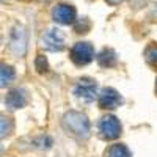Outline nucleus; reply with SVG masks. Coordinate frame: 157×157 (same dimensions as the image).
I'll return each mask as SVG.
<instances>
[{
	"mask_svg": "<svg viewBox=\"0 0 157 157\" xmlns=\"http://www.w3.org/2000/svg\"><path fill=\"white\" fill-rule=\"evenodd\" d=\"M143 57H145V61H146L148 66L157 69V43L155 41H151L145 47V50H143Z\"/></svg>",
	"mask_w": 157,
	"mask_h": 157,
	"instance_id": "11",
	"label": "nucleus"
},
{
	"mask_svg": "<svg viewBox=\"0 0 157 157\" xmlns=\"http://www.w3.org/2000/svg\"><path fill=\"white\" fill-rule=\"evenodd\" d=\"M61 127L72 137H77L80 140H86L91 134V124L85 113L69 110L61 118Z\"/></svg>",
	"mask_w": 157,
	"mask_h": 157,
	"instance_id": "1",
	"label": "nucleus"
},
{
	"mask_svg": "<svg viewBox=\"0 0 157 157\" xmlns=\"http://www.w3.org/2000/svg\"><path fill=\"white\" fill-rule=\"evenodd\" d=\"M155 90H157V83H155Z\"/></svg>",
	"mask_w": 157,
	"mask_h": 157,
	"instance_id": "22",
	"label": "nucleus"
},
{
	"mask_svg": "<svg viewBox=\"0 0 157 157\" xmlns=\"http://www.w3.org/2000/svg\"><path fill=\"white\" fill-rule=\"evenodd\" d=\"M94 46L90 41H77L69 50V58L75 66H85L94 60Z\"/></svg>",
	"mask_w": 157,
	"mask_h": 157,
	"instance_id": "4",
	"label": "nucleus"
},
{
	"mask_svg": "<svg viewBox=\"0 0 157 157\" xmlns=\"http://www.w3.org/2000/svg\"><path fill=\"white\" fill-rule=\"evenodd\" d=\"M43 2H46V3H49V2H50V0H43Z\"/></svg>",
	"mask_w": 157,
	"mask_h": 157,
	"instance_id": "21",
	"label": "nucleus"
},
{
	"mask_svg": "<svg viewBox=\"0 0 157 157\" xmlns=\"http://www.w3.org/2000/svg\"><path fill=\"white\" fill-rule=\"evenodd\" d=\"M98 102H99V107L104 109V110H113V109H118L120 105H123V96L118 93L115 88H110V86H105L99 91V98H98Z\"/></svg>",
	"mask_w": 157,
	"mask_h": 157,
	"instance_id": "8",
	"label": "nucleus"
},
{
	"mask_svg": "<svg viewBox=\"0 0 157 157\" xmlns=\"http://www.w3.org/2000/svg\"><path fill=\"white\" fill-rule=\"evenodd\" d=\"M13 129H14V123H13L11 118H8V116H2V138L11 135Z\"/></svg>",
	"mask_w": 157,
	"mask_h": 157,
	"instance_id": "15",
	"label": "nucleus"
},
{
	"mask_svg": "<svg viewBox=\"0 0 157 157\" xmlns=\"http://www.w3.org/2000/svg\"><path fill=\"white\" fill-rule=\"evenodd\" d=\"M107 5H110V6H118V5H121V3H124L126 0H104Z\"/></svg>",
	"mask_w": 157,
	"mask_h": 157,
	"instance_id": "19",
	"label": "nucleus"
},
{
	"mask_svg": "<svg viewBox=\"0 0 157 157\" xmlns=\"http://www.w3.org/2000/svg\"><path fill=\"white\" fill-rule=\"evenodd\" d=\"M107 157H130V151L123 143H115L107 151Z\"/></svg>",
	"mask_w": 157,
	"mask_h": 157,
	"instance_id": "14",
	"label": "nucleus"
},
{
	"mask_svg": "<svg viewBox=\"0 0 157 157\" xmlns=\"http://www.w3.org/2000/svg\"><path fill=\"white\" fill-rule=\"evenodd\" d=\"M149 16L157 19V3H154V5L151 6V14H149Z\"/></svg>",
	"mask_w": 157,
	"mask_h": 157,
	"instance_id": "20",
	"label": "nucleus"
},
{
	"mask_svg": "<svg viewBox=\"0 0 157 157\" xmlns=\"http://www.w3.org/2000/svg\"><path fill=\"white\" fill-rule=\"evenodd\" d=\"M14 78H16V71L13 66H10V64H5L2 63V71H0V85H2V88L11 85L13 82H14Z\"/></svg>",
	"mask_w": 157,
	"mask_h": 157,
	"instance_id": "12",
	"label": "nucleus"
},
{
	"mask_svg": "<svg viewBox=\"0 0 157 157\" xmlns=\"http://www.w3.org/2000/svg\"><path fill=\"white\" fill-rule=\"evenodd\" d=\"M96 61L102 68H115L118 64V55L112 47H104L96 55Z\"/></svg>",
	"mask_w": 157,
	"mask_h": 157,
	"instance_id": "10",
	"label": "nucleus"
},
{
	"mask_svg": "<svg viewBox=\"0 0 157 157\" xmlns=\"http://www.w3.org/2000/svg\"><path fill=\"white\" fill-rule=\"evenodd\" d=\"M41 46L49 50V52H61L66 47V41H64V35L60 29L52 27L43 32L41 35Z\"/></svg>",
	"mask_w": 157,
	"mask_h": 157,
	"instance_id": "6",
	"label": "nucleus"
},
{
	"mask_svg": "<svg viewBox=\"0 0 157 157\" xmlns=\"http://www.w3.org/2000/svg\"><path fill=\"white\" fill-rule=\"evenodd\" d=\"M74 96L83 102H93L94 99L99 98L98 83L93 78H88V77L80 78L74 86Z\"/></svg>",
	"mask_w": 157,
	"mask_h": 157,
	"instance_id": "7",
	"label": "nucleus"
},
{
	"mask_svg": "<svg viewBox=\"0 0 157 157\" xmlns=\"http://www.w3.org/2000/svg\"><path fill=\"white\" fill-rule=\"evenodd\" d=\"M35 145H36L38 148L49 149V148L52 146V138H50L49 135H41L39 138H36V140H35Z\"/></svg>",
	"mask_w": 157,
	"mask_h": 157,
	"instance_id": "17",
	"label": "nucleus"
},
{
	"mask_svg": "<svg viewBox=\"0 0 157 157\" xmlns=\"http://www.w3.org/2000/svg\"><path fill=\"white\" fill-rule=\"evenodd\" d=\"M129 6L134 11H140L148 6V0H129Z\"/></svg>",
	"mask_w": 157,
	"mask_h": 157,
	"instance_id": "18",
	"label": "nucleus"
},
{
	"mask_svg": "<svg viewBox=\"0 0 157 157\" xmlns=\"http://www.w3.org/2000/svg\"><path fill=\"white\" fill-rule=\"evenodd\" d=\"M50 17L55 24L63 25V27H68V25H74L78 19L77 16V8L66 2V0H61V2L55 3L54 8L50 11Z\"/></svg>",
	"mask_w": 157,
	"mask_h": 157,
	"instance_id": "2",
	"label": "nucleus"
},
{
	"mask_svg": "<svg viewBox=\"0 0 157 157\" xmlns=\"http://www.w3.org/2000/svg\"><path fill=\"white\" fill-rule=\"evenodd\" d=\"M98 130H99V135L102 140H116L118 137L121 135L123 132V126L120 123L116 116L113 115H105L102 116L99 123H98Z\"/></svg>",
	"mask_w": 157,
	"mask_h": 157,
	"instance_id": "5",
	"label": "nucleus"
},
{
	"mask_svg": "<svg viewBox=\"0 0 157 157\" xmlns=\"http://www.w3.org/2000/svg\"><path fill=\"white\" fill-rule=\"evenodd\" d=\"M27 90L22 88V86H17V88H13L8 91V94L5 98V105L10 109V110H17V109H22L27 105L29 102V96H27Z\"/></svg>",
	"mask_w": 157,
	"mask_h": 157,
	"instance_id": "9",
	"label": "nucleus"
},
{
	"mask_svg": "<svg viewBox=\"0 0 157 157\" xmlns=\"http://www.w3.org/2000/svg\"><path fill=\"white\" fill-rule=\"evenodd\" d=\"M91 27H93V22L90 21V17L83 16V17H78L77 22L72 25V29H74V33L77 35H85L91 30Z\"/></svg>",
	"mask_w": 157,
	"mask_h": 157,
	"instance_id": "13",
	"label": "nucleus"
},
{
	"mask_svg": "<svg viewBox=\"0 0 157 157\" xmlns=\"http://www.w3.org/2000/svg\"><path fill=\"white\" fill-rule=\"evenodd\" d=\"M35 68H36L38 72H44V71H47V68H49L47 58H46L44 55H38V57L35 58Z\"/></svg>",
	"mask_w": 157,
	"mask_h": 157,
	"instance_id": "16",
	"label": "nucleus"
},
{
	"mask_svg": "<svg viewBox=\"0 0 157 157\" xmlns=\"http://www.w3.org/2000/svg\"><path fill=\"white\" fill-rule=\"evenodd\" d=\"M27 43H29L27 29L21 24H16L10 32V50H11V54L17 58H22L25 55V52H27Z\"/></svg>",
	"mask_w": 157,
	"mask_h": 157,
	"instance_id": "3",
	"label": "nucleus"
}]
</instances>
